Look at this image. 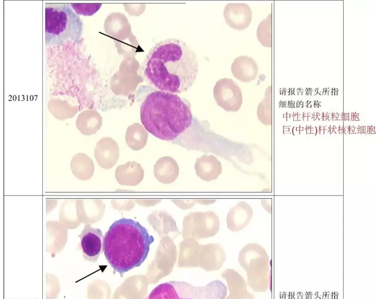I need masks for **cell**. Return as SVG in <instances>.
<instances>
[{"mask_svg":"<svg viewBox=\"0 0 376 299\" xmlns=\"http://www.w3.org/2000/svg\"><path fill=\"white\" fill-rule=\"evenodd\" d=\"M83 22L68 4H47L45 6V45H61L79 41Z\"/></svg>","mask_w":376,"mask_h":299,"instance_id":"4","label":"cell"},{"mask_svg":"<svg viewBox=\"0 0 376 299\" xmlns=\"http://www.w3.org/2000/svg\"><path fill=\"white\" fill-rule=\"evenodd\" d=\"M175 204L183 209L191 208L195 204V199H173Z\"/></svg>","mask_w":376,"mask_h":299,"instance_id":"21","label":"cell"},{"mask_svg":"<svg viewBox=\"0 0 376 299\" xmlns=\"http://www.w3.org/2000/svg\"><path fill=\"white\" fill-rule=\"evenodd\" d=\"M81 248L84 258L91 262H96L103 251L104 238L100 229L87 225L80 235Z\"/></svg>","mask_w":376,"mask_h":299,"instance_id":"9","label":"cell"},{"mask_svg":"<svg viewBox=\"0 0 376 299\" xmlns=\"http://www.w3.org/2000/svg\"><path fill=\"white\" fill-rule=\"evenodd\" d=\"M228 288L216 280L204 287L185 282L169 281L157 286L145 299H225Z\"/></svg>","mask_w":376,"mask_h":299,"instance_id":"6","label":"cell"},{"mask_svg":"<svg viewBox=\"0 0 376 299\" xmlns=\"http://www.w3.org/2000/svg\"><path fill=\"white\" fill-rule=\"evenodd\" d=\"M195 201L202 205H209L215 203L217 199H195Z\"/></svg>","mask_w":376,"mask_h":299,"instance_id":"22","label":"cell"},{"mask_svg":"<svg viewBox=\"0 0 376 299\" xmlns=\"http://www.w3.org/2000/svg\"><path fill=\"white\" fill-rule=\"evenodd\" d=\"M227 282L230 295L225 299H255L253 294L248 291L247 282L240 273L232 269H227L222 274Z\"/></svg>","mask_w":376,"mask_h":299,"instance_id":"12","label":"cell"},{"mask_svg":"<svg viewBox=\"0 0 376 299\" xmlns=\"http://www.w3.org/2000/svg\"><path fill=\"white\" fill-rule=\"evenodd\" d=\"M102 4H72L74 10L77 14L91 16L99 10Z\"/></svg>","mask_w":376,"mask_h":299,"instance_id":"20","label":"cell"},{"mask_svg":"<svg viewBox=\"0 0 376 299\" xmlns=\"http://www.w3.org/2000/svg\"><path fill=\"white\" fill-rule=\"evenodd\" d=\"M214 95L219 106L227 111H238L243 103L241 88L231 79L218 81L214 89Z\"/></svg>","mask_w":376,"mask_h":299,"instance_id":"8","label":"cell"},{"mask_svg":"<svg viewBox=\"0 0 376 299\" xmlns=\"http://www.w3.org/2000/svg\"><path fill=\"white\" fill-rule=\"evenodd\" d=\"M205 255L208 257V262L205 266L207 271L220 270L227 261V255L220 244H209L204 246Z\"/></svg>","mask_w":376,"mask_h":299,"instance_id":"17","label":"cell"},{"mask_svg":"<svg viewBox=\"0 0 376 299\" xmlns=\"http://www.w3.org/2000/svg\"><path fill=\"white\" fill-rule=\"evenodd\" d=\"M154 241L138 222L123 218L113 223L104 238L103 252L114 274L125 273L139 267Z\"/></svg>","mask_w":376,"mask_h":299,"instance_id":"2","label":"cell"},{"mask_svg":"<svg viewBox=\"0 0 376 299\" xmlns=\"http://www.w3.org/2000/svg\"><path fill=\"white\" fill-rule=\"evenodd\" d=\"M179 173L178 164L171 157H164L156 162L154 167L155 176L159 182L169 185L177 179Z\"/></svg>","mask_w":376,"mask_h":299,"instance_id":"16","label":"cell"},{"mask_svg":"<svg viewBox=\"0 0 376 299\" xmlns=\"http://www.w3.org/2000/svg\"><path fill=\"white\" fill-rule=\"evenodd\" d=\"M140 120L146 130L158 139L171 141L192 125L190 104L174 94L156 91L149 94L140 107Z\"/></svg>","mask_w":376,"mask_h":299,"instance_id":"3","label":"cell"},{"mask_svg":"<svg viewBox=\"0 0 376 299\" xmlns=\"http://www.w3.org/2000/svg\"><path fill=\"white\" fill-rule=\"evenodd\" d=\"M224 16L231 28L241 31L250 25L252 12L250 6L245 3H230L225 6Z\"/></svg>","mask_w":376,"mask_h":299,"instance_id":"10","label":"cell"},{"mask_svg":"<svg viewBox=\"0 0 376 299\" xmlns=\"http://www.w3.org/2000/svg\"><path fill=\"white\" fill-rule=\"evenodd\" d=\"M238 262L247 274V284L257 293H264L271 285V266L265 249L251 243L241 249Z\"/></svg>","mask_w":376,"mask_h":299,"instance_id":"5","label":"cell"},{"mask_svg":"<svg viewBox=\"0 0 376 299\" xmlns=\"http://www.w3.org/2000/svg\"><path fill=\"white\" fill-rule=\"evenodd\" d=\"M253 215V210L246 201H241L232 207L227 217L228 228L232 232L243 231L251 222Z\"/></svg>","mask_w":376,"mask_h":299,"instance_id":"11","label":"cell"},{"mask_svg":"<svg viewBox=\"0 0 376 299\" xmlns=\"http://www.w3.org/2000/svg\"><path fill=\"white\" fill-rule=\"evenodd\" d=\"M195 169L199 178L206 182L218 179L222 172L221 162L213 155H203L198 158Z\"/></svg>","mask_w":376,"mask_h":299,"instance_id":"14","label":"cell"},{"mask_svg":"<svg viewBox=\"0 0 376 299\" xmlns=\"http://www.w3.org/2000/svg\"><path fill=\"white\" fill-rule=\"evenodd\" d=\"M231 71L238 80L248 83L256 78L259 68L252 58L243 55L235 59L232 64Z\"/></svg>","mask_w":376,"mask_h":299,"instance_id":"13","label":"cell"},{"mask_svg":"<svg viewBox=\"0 0 376 299\" xmlns=\"http://www.w3.org/2000/svg\"><path fill=\"white\" fill-rule=\"evenodd\" d=\"M220 230V219L215 212H192L184 218L182 235L184 238H208L217 235Z\"/></svg>","mask_w":376,"mask_h":299,"instance_id":"7","label":"cell"},{"mask_svg":"<svg viewBox=\"0 0 376 299\" xmlns=\"http://www.w3.org/2000/svg\"><path fill=\"white\" fill-rule=\"evenodd\" d=\"M152 215V227L161 237L169 236L175 239L180 234L175 220L166 211H155Z\"/></svg>","mask_w":376,"mask_h":299,"instance_id":"15","label":"cell"},{"mask_svg":"<svg viewBox=\"0 0 376 299\" xmlns=\"http://www.w3.org/2000/svg\"><path fill=\"white\" fill-rule=\"evenodd\" d=\"M142 74L147 83L171 94L187 91L197 78L198 61L195 52L179 39L157 43L143 61Z\"/></svg>","mask_w":376,"mask_h":299,"instance_id":"1","label":"cell"},{"mask_svg":"<svg viewBox=\"0 0 376 299\" xmlns=\"http://www.w3.org/2000/svg\"><path fill=\"white\" fill-rule=\"evenodd\" d=\"M268 87L266 91L265 98L259 104L257 114L258 119L266 126L272 124V88Z\"/></svg>","mask_w":376,"mask_h":299,"instance_id":"18","label":"cell"},{"mask_svg":"<svg viewBox=\"0 0 376 299\" xmlns=\"http://www.w3.org/2000/svg\"><path fill=\"white\" fill-rule=\"evenodd\" d=\"M257 37L264 47H272V14L268 15L267 17L258 25Z\"/></svg>","mask_w":376,"mask_h":299,"instance_id":"19","label":"cell"}]
</instances>
